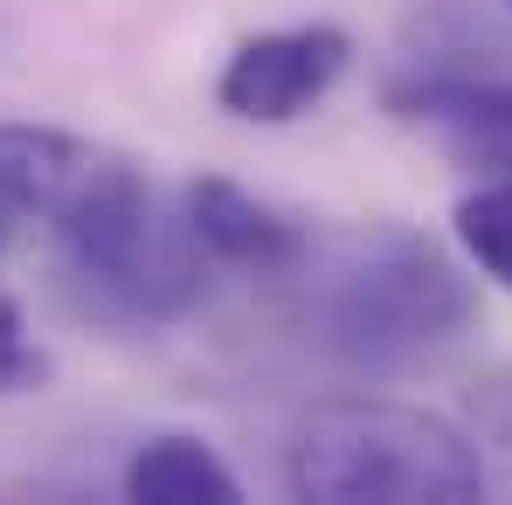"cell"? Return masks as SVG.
<instances>
[{"mask_svg":"<svg viewBox=\"0 0 512 505\" xmlns=\"http://www.w3.org/2000/svg\"><path fill=\"white\" fill-rule=\"evenodd\" d=\"M457 243L471 250V263L499 284V291H512V180H485V187H471L464 201H457Z\"/></svg>","mask_w":512,"mask_h":505,"instance_id":"9","label":"cell"},{"mask_svg":"<svg viewBox=\"0 0 512 505\" xmlns=\"http://www.w3.org/2000/svg\"><path fill=\"white\" fill-rule=\"evenodd\" d=\"M180 215H187L194 243L215 263H236V270H256V277H277V270L305 263V229L284 222L277 208H263L256 194H243L236 180H215V173L187 180Z\"/></svg>","mask_w":512,"mask_h":505,"instance_id":"6","label":"cell"},{"mask_svg":"<svg viewBox=\"0 0 512 505\" xmlns=\"http://www.w3.org/2000/svg\"><path fill=\"white\" fill-rule=\"evenodd\" d=\"M471 319V277L402 222L340 243L312 284V339L367 374H395L443 353L450 339H464Z\"/></svg>","mask_w":512,"mask_h":505,"instance_id":"2","label":"cell"},{"mask_svg":"<svg viewBox=\"0 0 512 505\" xmlns=\"http://www.w3.org/2000/svg\"><path fill=\"white\" fill-rule=\"evenodd\" d=\"M284 485L319 505H464L485 499V457L436 409L326 402L291 429Z\"/></svg>","mask_w":512,"mask_h":505,"instance_id":"3","label":"cell"},{"mask_svg":"<svg viewBox=\"0 0 512 505\" xmlns=\"http://www.w3.org/2000/svg\"><path fill=\"white\" fill-rule=\"evenodd\" d=\"M21 222H28V215H21V208H14V201H7V194H0V250H7V243H14V229H21Z\"/></svg>","mask_w":512,"mask_h":505,"instance_id":"11","label":"cell"},{"mask_svg":"<svg viewBox=\"0 0 512 505\" xmlns=\"http://www.w3.org/2000/svg\"><path fill=\"white\" fill-rule=\"evenodd\" d=\"M90 160H97V146L56 132V125H0V194L21 215H49L84 180Z\"/></svg>","mask_w":512,"mask_h":505,"instance_id":"8","label":"cell"},{"mask_svg":"<svg viewBox=\"0 0 512 505\" xmlns=\"http://www.w3.org/2000/svg\"><path fill=\"white\" fill-rule=\"evenodd\" d=\"M395 111L457 167L512 180V84L506 77H423L395 90Z\"/></svg>","mask_w":512,"mask_h":505,"instance_id":"5","label":"cell"},{"mask_svg":"<svg viewBox=\"0 0 512 505\" xmlns=\"http://www.w3.org/2000/svg\"><path fill=\"white\" fill-rule=\"evenodd\" d=\"M49 229L77 312L104 326H167L194 312L208 284V250L194 243L187 215L167 222L153 180L118 153L90 160L84 180L49 208Z\"/></svg>","mask_w":512,"mask_h":505,"instance_id":"1","label":"cell"},{"mask_svg":"<svg viewBox=\"0 0 512 505\" xmlns=\"http://www.w3.org/2000/svg\"><path fill=\"white\" fill-rule=\"evenodd\" d=\"M49 381V360L28 346V326H21V305L0 291V395H28Z\"/></svg>","mask_w":512,"mask_h":505,"instance_id":"10","label":"cell"},{"mask_svg":"<svg viewBox=\"0 0 512 505\" xmlns=\"http://www.w3.org/2000/svg\"><path fill=\"white\" fill-rule=\"evenodd\" d=\"M346 56V28L333 21H305V28H270V35H250L229 63H222V111L229 118H250V125H291L298 111H312L326 90L340 84Z\"/></svg>","mask_w":512,"mask_h":505,"instance_id":"4","label":"cell"},{"mask_svg":"<svg viewBox=\"0 0 512 505\" xmlns=\"http://www.w3.org/2000/svg\"><path fill=\"white\" fill-rule=\"evenodd\" d=\"M125 499L146 505H236V471L201 443V436H153L125 464Z\"/></svg>","mask_w":512,"mask_h":505,"instance_id":"7","label":"cell"}]
</instances>
